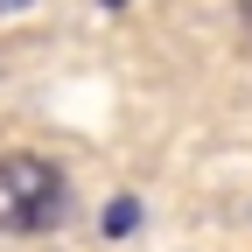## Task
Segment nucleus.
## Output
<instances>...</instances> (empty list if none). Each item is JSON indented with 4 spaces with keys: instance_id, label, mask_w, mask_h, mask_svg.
Returning a JSON list of instances; mask_svg holds the SVG:
<instances>
[{
    "instance_id": "nucleus-1",
    "label": "nucleus",
    "mask_w": 252,
    "mask_h": 252,
    "mask_svg": "<svg viewBox=\"0 0 252 252\" xmlns=\"http://www.w3.org/2000/svg\"><path fill=\"white\" fill-rule=\"evenodd\" d=\"M63 203H70V182H63L56 161H42V154H7L0 161V231H49Z\"/></svg>"
},
{
    "instance_id": "nucleus-2",
    "label": "nucleus",
    "mask_w": 252,
    "mask_h": 252,
    "mask_svg": "<svg viewBox=\"0 0 252 252\" xmlns=\"http://www.w3.org/2000/svg\"><path fill=\"white\" fill-rule=\"evenodd\" d=\"M105 231H112V238H119V231H133V203H126V196L105 210Z\"/></svg>"
},
{
    "instance_id": "nucleus-3",
    "label": "nucleus",
    "mask_w": 252,
    "mask_h": 252,
    "mask_svg": "<svg viewBox=\"0 0 252 252\" xmlns=\"http://www.w3.org/2000/svg\"><path fill=\"white\" fill-rule=\"evenodd\" d=\"M105 7H119V0H105Z\"/></svg>"
}]
</instances>
